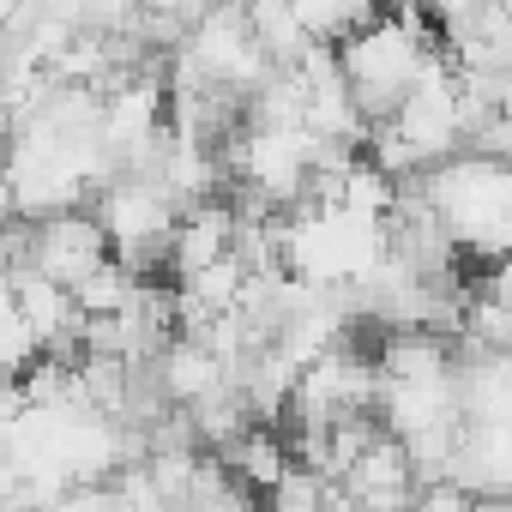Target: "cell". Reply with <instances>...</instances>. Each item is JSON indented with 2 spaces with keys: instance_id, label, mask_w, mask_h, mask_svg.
Segmentation results:
<instances>
[{
  "instance_id": "obj_1",
  "label": "cell",
  "mask_w": 512,
  "mask_h": 512,
  "mask_svg": "<svg viewBox=\"0 0 512 512\" xmlns=\"http://www.w3.org/2000/svg\"><path fill=\"white\" fill-rule=\"evenodd\" d=\"M410 181L428 199L434 223L446 229V241H452V253L464 266H500V253L512 241V175H506V157L452 151V157L428 163Z\"/></svg>"
},
{
  "instance_id": "obj_2",
  "label": "cell",
  "mask_w": 512,
  "mask_h": 512,
  "mask_svg": "<svg viewBox=\"0 0 512 512\" xmlns=\"http://www.w3.org/2000/svg\"><path fill=\"white\" fill-rule=\"evenodd\" d=\"M25 223H31L25 266H31L37 278L61 284V290H73L91 266H103V260H109V241H103L97 217H91V211H79V205L49 211V217H25Z\"/></svg>"
},
{
  "instance_id": "obj_3",
  "label": "cell",
  "mask_w": 512,
  "mask_h": 512,
  "mask_svg": "<svg viewBox=\"0 0 512 512\" xmlns=\"http://www.w3.org/2000/svg\"><path fill=\"white\" fill-rule=\"evenodd\" d=\"M151 374H157V392L175 404V410H187L193 398H205L211 386H223L229 380V362L205 344V338H163V350L151 356Z\"/></svg>"
},
{
  "instance_id": "obj_4",
  "label": "cell",
  "mask_w": 512,
  "mask_h": 512,
  "mask_svg": "<svg viewBox=\"0 0 512 512\" xmlns=\"http://www.w3.org/2000/svg\"><path fill=\"white\" fill-rule=\"evenodd\" d=\"M133 284H139V278H133V272L115 260V253H109V260H103V266H91L67 296H73V308H79V314H121V308H127V296H133Z\"/></svg>"
},
{
  "instance_id": "obj_5",
  "label": "cell",
  "mask_w": 512,
  "mask_h": 512,
  "mask_svg": "<svg viewBox=\"0 0 512 512\" xmlns=\"http://www.w3.org/2000/svg\"><path fill=\"white\" fill-rule=\"evenodd\" d=\"M175 512H266V500L253 494V488H241L235 476L217 488V494H199V500H181Z\"/></svg>"
}]
</instances>
